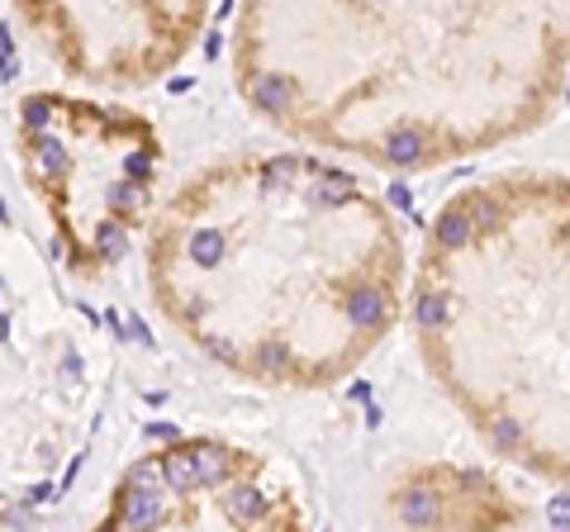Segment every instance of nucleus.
Wrapping results in <instances>:
<instances>
[{
	"label": "nucleus",
	"instance_id": "f257e3e1",
	"mask_svg": "<svg viewBox=\"0 0 570 532\" xmlns=\"http://www.w3.org/2000/svg\"><path fill=\"white\" fill-rule=\"evenodd\" d=\"M163 324L238 381H347L404 305V234L376 190L318 152H234L176 186L142 238Z\"/></svg>",
	"mask_w": 570,
	"mask_h": 532
},
{
	"label": "nucleus",
	"instance_id": "39448f33",
	"mask_svg": "<svg viewBox=\"0 0 570 532\" xmlns=\"http://www.w3.org/2000/svg\"><path fill=\"white\" fill-rule=\"evenodd\" d=\"M62 77L91 91H148L200 43L209 0H10Z\"/></svg>",
	"mask_w": 570,
	"mask_h": 532
},
{
	"label": "nucleus",
	"instance_id": "20e7f679",
	"mask_svg": "<svg viewBox=\"0 0 570 532\" xmlns=\"http://www.w3.org/2000/svg\"><path fill=\"white\" fill-rule=\"evenodd\" d=\"M100 528H305L291 481L238 442L186 437L119 475Z\"/></svg>",
	"mask_w": 570,
	"mask_h": 532
},
{
	"label": "nucleus",
	"instance_id": "423d86ee",
	"mask_svg": "<svg viewBox=\"0 0 570 532\" xmlns=\"http://www.w3.org/2000/svg\"><path fill=\"white\" fill-rule=\"evenodd\" d=\"M395 519L414 528H504L523 523L528 509L480 471L419 466L395 485Z\"/></svg>",
	"mask_w": 570,
	"mask_h": 532
},
{
	"label": "nucleus",
	"instance_id": "f03ea898",
	"mask_svg": "<svg viewBox=\"0 0 570 532\" xmlns=\"http://www.w3.org/2000/svg\"><path fill=\"white\" fill-rule=\"evenodd\" d=\"M414 328L471 428L570 490V176L461 186L423 234Z\"/></svg>",
	"mask_w": 570,
	"mask_h": 532
},
{
	"label": "nucleus",
	"instance_id": "7ed1b4c3",
	"mask_svg": "<svg viewBox=\"0 0 570 532\" xmlns=\"http://www.w3.org/2000/svg\"><path fill=\"white\" fill-rule=\"evenodd\" d=\"M14 157L77 280L110 276L163 205V138L124 105L62 91L24 96Z\"/></svg>",
	"mask_w": 570,
	"mask_h": 532
},
{
	"label": "nucleus",
	"instance_id": "0eeeda50",
	"mask_svg": "<svg viewBox=\"0 0 570 532\" xmlns=\"http://www.w3.org/2000/svg\"><path fill=\"white\" fill-rule=\"evenodd\" d=\"M551 10H557V14H561V24L570 29V0H551Z\"/></svg>",
	"mask_w": 570,
	"mask_h": 532
}]
</instances>
